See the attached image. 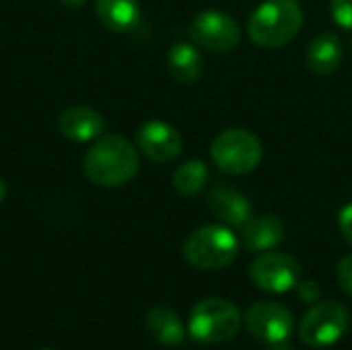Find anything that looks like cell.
I'll return each instance as SVG.
<instances>
[{
	"instance_id": "603a6c76",
	"label": "cell",
	"mask_w": 352,
	"mask_h": 350,
	"mask_svg": "<svg viewBox=\"0 0 352 350\" xmlns=\"http://www.w3.org/2000/svg\"><path fill=\"white\" fill-rule=\"evenodd\" d=\"M85 2L87 0H60V4L66 8H80V6H85Z\"/></svg>"
},
{
	"instance_id": "ac0fdd59",
	"label": "cell",
	"mask_w": 352,
	"mask_h": 350,
	"mask_svg": "<svg viewBox=\"0 0 352 350\" xmlns=\"http://www.w3.org/2000/svg\"><path fill=\"white\" fill-rule=\"evenodd\" d=\"M173 188L177 194L182 196H196L200 194L206 184H208V167L206 163L192 159L182 163L175 171H173Z\"/></svg>"
},
{
	"instance_id": "484cf974",
	"label": "cell",
	"mask_w": 352,
	"mask_h": 350,
	"mask_svg": "<svg viewBox=\"0 0 352 350\" xmlns=\"http://www.w3.org/2000/svg\"><path fill=\"white\" fill-rule=\"evenodd\" d=\"M39 350H54V349H39Z\"/></svg>"
},
{
	"instance_id": "5bb4252c",
	"label": "cell",
	"mask_w": 352,
	"mask_h": 350,
	"mask_svg": "<svg viewBox=\"0 0 352 350\" xmlns=\"http://www.w3.org/2000/svg\"><path fill=\"white\" fill-rule=\"evenodd\" d=\"M342 56H344L342 39H340L336 33L326 31V33L318 35V37L307 45L305 64H307V68H309L314 74L326 76V74L336 72V68H338L340 62H342Z\"/></svg>"
},
{
	"instance_id": "ba28073f",
	"label": "cell",
	"mask_w": 352,
	"mask_h": 350,
	"mask_svg": "<svg viewBox=\"0 0 352 350\" xmlns=\"http://www.w3.org/2000/svg\"><path fill=\"white\" fill-rule=\"evenodd\" d=\"M252 283L268 293H287L301 281V266L289 254L266 252L250 266Z\"/></svg>"
},
{
	"instance_id": "44dd1931",
	"label": "cell",
	"mask_w": 352,
	"mask_h": 350,
	"mask_svg": "<svg viewBox=\"0 0 352 350\" xmlns=\"http://www.w3.org/2000/svg\"><path fill=\"white\" fill-rule=\"evenodd\" d=\"M297 291H299V299L305 301V303H316L320 299V293H322L320 287L314 281H299Z\"/></svg>"
},
{
	"instance_id": "52a82bcc",
	"label": "cell",
	"mask_w": 352,
	"mask_h": 350,
	"mask_svg": "<svg viewBox=\"0 0 352 350\" xmlns=\"http://www.w3.org/2000/svg\"><path fill=\"white\" fill-rule=\"evenodd\" d=\"M190 37L198 47L214 54H229L241 41L237 21L223 10H202L190 23Z\"/></svg>"
},
{
	"instance_id": "7a4b0ae2",
	"label": "cell",
	"mask_w": 352,
	"mask_h": 350,
	"mask_svg": "<svg viewBox=\"0 0 352 350\" xmlns=\"http://www.w3.org/2000/svg\"><path fill=\"white\" fill-rule=\"evenodd\" d=\"M301 27L303 8L297 0H268L252 12L248 35L262 47H283L299 35Z\"/></svg>"
},
{
	"instance_id": "4fadbf2b",
	"label": "cell",
	"mask_w": 352,
	"mask_h": 350,
	"mask_svg": "<svg viewBox=\"0 0 352 350\" xmlns=\"http://www.w3.org/2000/svg\"><path fill=\"white\" fill-rule=\"evenodd\" d=\"M285 223L278 217H252L241 227V241L250 252H270L285 239Z\"/></svg>"
},
{
	"instance_id": "9c48e42d",
	"label": "cell",
	"mask_w": 352,
	"mask_h": 350,
	"mask_svg": "<svg viewBox=\"0 0 352 350\" xmlns=\"http://www.w3.org/2000/svg\"><path fill=\"white\" fill-rule=\"evenodd\" d=\"M293 326H295V322H293L291 311L287 307H283L280 303L260 301V303L250 305V309L245 311L248 332L266 344L285 342L291 336Z\"/></svg>"
},
{
	"instance_id": "8992f818",
	"label": "cell",
	"mask_w": 352,
	"mask_h": 350,
	"mask_svg": "<svg viewBox=\"0 0 352 350\" xmlns=\"http://www.w3.org/2000/svg\"><path fill=\"white\" fill-rule=\"evenodd\" d=\"M349 330V311L338 301L316 303L301 322V340L311 349L336 344Z\"/></svg>"
},
{
	"instance_id": "ffe728a7",
	"label": "cell",
	"mask_w": 352,
	"mask_h": 350,
	"mask_svg": "<svg viewBox=\"0 0 352 350\" xmlns=\"http://www.w3.org/2000/svg\"><path fill=\"white\" fill-rule=\"evenodd\" d=\"M336 276H338L340 289H342L346 295H351L352 297V254L344 256V258L340 260V264H338V268H336Z\"/></svg>"
},
{
	"instance_id": "277c9868",
	"label": "cell",
	"mask_w": 352,
	"mask_h": 350,
	"mask_svg": "<svg viewBox=\"0 0 352 350\" xmlns=\"http://www.w3.org/2000/svg\"><path fill=\"white\" fill-rule=\"evenodd\" d=\"M210 157L219 171L227 175H245L262 163L264 146L254 132L229 128L212 140Z\"/></svg>"
},
{
	"instance_id": "6da1fadb",
	"label": "cell",
	"mask_w": 352,
	"mask_h": 350,
	"mask_svg": "<svg viewBox=\"0 0 352 350\" xmlns=\"http://www.w3.org/2000/svg\"><path fill=\"white\" fill-rule=\"evenodd\" d=\"M85 175L99 188H120L132 182L140 169L138 151L120 134H103L89 146L82 161Z\"/></svg>"
},
{
	"instance_id": "30bf717a",
	"label": "cell",
	"mask_w": 352,
	"mask_h": 350,
	"mask_svg": "<svg viewBox=\"0 0 352 350\" xmlns=\"http://www.w3.org/2000/svg\"><path fill=\"white\" fill-rule=\"evenodd\" d=\"M136 144L138 151L155 163L175 161L184 149V140L177 128H173L163 120L144 122L136 132Z\"/></svg>"
},
{
	"instance_id": "3957f363",
	"label": "cell",
	"mask_w": 352,
	"mask_h": 350,
	"mask_svg": "<svg viewBox=\"0 0 352 350\" xmlns=\"http://www.w3.org/2000/svg\"><path fill=\"white\" fill-rule=\"evenodd\" d=\"M239 241L225 225L196 229L184 243V258L198 270H221L237 258Z\"/></svg>"
},
{
	"instance_id": "e0dca14e",
	"label": "cell",
	"mask_w": 352,
	"mask_h": 350,
	"mask_svg": "<svg viewBox=\"0 0 352 350\" xmlns=\"http://www.w3.org/2000/svg\"><path fill=\"white\" fill-rule=\"evenodd\" d=\"M146 328H148L151 336L165 347H177L186 338V328H184L179 316L167 305H155L148 309Z\"/></svg>"
},
{
	"instance_id": "5b68a950",
	"label": "cell",
	"mask_w": 352,
	"mask_h": 350,
	"mask_svg": "<svg viewBox=\"0 0 352 350\" xmlns=\"http://www.w3.org/2000/svg\"><path fill=\"white\" fill-rule=\"evenodd\" d=\"M241 326L239 309L221 297L202 299L190 314V334L198 342H229Z\"/></svg>"
},
{
	"instance_id": "7c38bea8",
	"label": "cell",
	"mask_w": 352,
	"mask_h": 350,
	"mask_svg": "<svg viewBox=\"0 0 352 350\" xmlns=\"http://www.w3.org/2000/svg\"><path fill=\"white\" fill-rule=\"evenodd\" d=\"M208 206L221 223L237 229H241L254 212L250 198L241 190L231 186H217L208 194Z\"/></svg>"
},
{
	"instance_id": "9a60e30c",
	"label": "cell",
	"mask_w": 352,
	"mask_h": 350,
	"mask_svg": "<svg viewBox=\"0 0 352 350\" xmlns=\"http://www.w3.org/2000/svg\"><path fill=\"white\" fill-rule=\"evenodd\" d=\"M167 68H169V74L177 83L192 85L200 80L204 72V60H202L198 45L188 43V41L173 43L167 52Z\"/></svg>"
},
{
	"instance_id": "cb8c5ba5",
	"label": "cell",
	"mask_w": 352,
	"mask_h": 350,
	"mask_svg": "<svg viewBox=\"0 0 352 350\" xmlns=\"http://www.w3.org/2000/svg\"><path fill=\"white\" fill-rule=\"evenodd\" d=\"M6 194H8V188H6V184H4V179L0 177V204L4 202V198H6Z\"/></svg>"
},
{
	"instance_id": "2e32d148",
	"label": "cell",
	"mask_w": 352,
	"mask_h": 350,
	"mask_svg": "<svg viewBox=\"0 0 352 350\" xmlns=\"http://www.w3.org/2000/svg\"><path fill=\"white\" fill-rule=\"evenodd\" d=\"M95 10L99 21L113 33H130L140 23L138 0H97Z\"/></svg>"
},
{
	"instance_id": "8fae6325",
	"label": "cell",
	"mask_w": 352,
	"mask_h": 350,
	"mask_svg": "<svg viewBox=\"0 0 352 350\" xmlns=\"http://www.w3.org/2000/svg\"><path fill=\"white\" fill-rule=\"evenodd\" d=\"M60 134L72 142H93L105 132V120L87 105H74L62 111L58 120Z\"/></svg>"
},
{
	"instance_id": "d4e9b609",
	"label": "cell",
	"mask_w": 352,
	"mask_h": 350,
	"mask_svg": "<svg viewBox=\"0 0 352 350\" xmlns=\"http://www.w3.org/2000/svg\"><path fill=\"white\" fill-rule=\"evenodd\" d=\"M266 350H293L289 344H283V342H276V344H272L270 349H266Z\"/></svg>"
},
{
	"instance_id": "7402d4cb",
	"label": "cell",
	"mask_w": 352,
	"mask_h": 350,
	"mask_svg": "<svg viewBox=\"0 0 352 350\" xmlns=\"http://www.w3.org/2000/svg\"><path fill=\"white\" fill-rule=\"evenodd\" d=\"M338 227H340L342 237L352 245V202L351 204H346V206L340 210V215H338Z\"/></svg>"
},
{
	"instance_id": "d6986e66",
	"label": "cell",
	"mask_w": 352,
	"mask_h": 350,
	"mask_svg": "<svg viewBox=\"0 0 352 350\" xmlns=\"http://www.w3.org/2000/svg\"><path fill=\"white\" fill-rule=\"evenodd\" d=\"M330 12L342 29H352V0H332Z\"/></svg>"
}]
</instances>
